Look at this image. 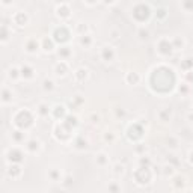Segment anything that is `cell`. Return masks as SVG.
Masks as SVG:
<instances>
[{
  "label": "cell",
  "mask_w": 193,
  "mask_h": 193,
  "mask_svg": "<svg viewBox=\"0 0 193 193\" xmlns=\"http://www.w3.org/2000/svg\"><path fill=\"white\" fill-rule=\"evenodd\" d=\"M113 50L112 47H109V45H106V47H103V59L106 60V62H110V60L113 59Z\"/></svg>",
  "instance_id": "cell-1"
},
{
  "label": "cell",
  "mask_w": 193,
  "mask_h": 193,
  "mask_svg": "<svg viewBox=\"0 0 193 193\" xmlns=\"http://www.w3.org/2000/svg\"><path fill=\"white\" fill-rule=\"evenodd\" d=\"M20 74H21V77H24V79H32L33 77V68H30L29 65H24L20 69Z\"/></svg>",
  "instance_id": "cell-2"
},
{
  "label": "cell",
  "mask_w": 193,
  "mask_h": 193,
  "mask_svg": "<svg viewBox=\"0 0 193 193\" xmlns=\"http://www.w3.org/2000/svg\"><path fill=\"white\" fill-rule=\"evenodd\" d=\"M17 15L20 17V20H18V18H14V21L17 23L18 26H26V23H27V15H26L24 12H18Z\"/></svg>",
  "instance_id": "cell-3"
},
{
  "label": "cell",
  "mask_w": 193,
  "mask_h": 193,
  "mask_svg": "<svg viewBox=\"0 0 193 193\" xmlns=\"http://www.w3.org/2000/svg\"><path fill=\"white\" fill-rule=\"evenodd\" d=\"M26 50H27L29 53H35V51L38 50V42H36V39H30V41L26 44Z\"/></svg>",
  "instance_id": "cell-4"
},
{
  "label": "cell",
  "mask_w": 193,
  "mask_h": 193,
  "mask_svg": "<svg viewBox=\"0 0 193 193\" xmlns=\"http://www.w3.org/2000/svg\"><path fill=\"white\" fill-rule=\"evenodd\" d=\"M42 88H44V91H53L55 89V82L50 80V79H45L42 83Z\"/></svg>",
  "instance_id": "cell-5"
},
{
  "label": "cell",
  "mask_w": 193,
  "mask_h": 193,
  "mask_svg": "<svg viewBox=\"0 0 193 193\" xmlns=\"http://www.w3.org/2000/svg\"><path fill=\"white\" fill-rule=\"evenodd\" d=\"M183 9L186 12H193V0H183Z\"/></svg>",
  "instance_id": "cell-6"
},
{
  "label": "cell",
  "mask_w": 193,
  "mask_h": 193,
  "mask_svg": "<svg viewBox=\"0 0 193 193\" xmlns=\"http://www.w3.org/2000/svg\"><path fill=\"white\" fill-rule=\"evenodd\" d=\"M65 64L64 62H59L55 68V71H56V75H65Z\"/></svg>",
  "instance_id": "cell-7"
},
{
  "label": "cell",
  "mask_w": 193,
  "mask_h": 193,
  "mask_svg": "<svg viewBox=\"0 0 193 193\" xmlns=\"http://www.w3.org/2000/svg\"><path fill=\"white\" fill-rule=\"evenodd\" d=\"M38 113H39V115H42V116H45V115H48V107H47V104L41 103V104H39V107H38Z\"/></svg>",
  "instance_id": "cell-8"
},
{
  "label": "cell",
  "mask_w": 193,
  "mask_h": 193,
  "mask_svg": "<svg viewBox=\"0 0 193 193\" xmlns=\"http://www.w3.org/2000/svg\"><path fill=\"white\" fill-rule=\"evenodd\" d=\"M91 35H82V39H80V44L82 45H86V47H88V45L91 44Z\"/></svg>",
  "instance_id": "cell-9"
},
{
  "label": "cell",
  "mask_w": 193,
  "mask_h": 193,
  "mask_svg": "<svg viewBox=\"0 0 193 193\" xmlns=\"http://www.w3.org/2000/svg\"><path fill=\"white\" fill-rule=\"evenodd\" d=\"M18 73H20V69H17V68H11V69H9V77H11V79H15V77L21 75V74H18Z\"/></svg>",
  "instance_id": "cell-10"
},
{
  "label": "cell",
  "mask_w": 193,
  "mask_h": 193,
  "mask_svg": "<svg viewBox=\"0 0 193 193\" xmlns=\"http://www.w3.org/2000/svg\"><path fill=\"white\" fill-rule=\"evenodd\" d=\"M139 35H140V39H146V38H148V30H145L143 32V29H140V32H139Z\"/></svg>",
  "instance_id": "cell-11"
},
{
  "label": "cell",
  "mask_w": 193,
  "mask_h": 193,
  "mask_svg": "<svg viewBox=\"0 0 193 193\" xmlns=\"http://www.w3.org/2000/svg\"><path fill=\"white\" fill-rule=\"evenodd\" d=\"M60 55H64V56H66V55H69V50H68V47H62L59 50V56Z\"/></svg>",
  "instance_id": "cell-12"
},
{
  "label": "cell",
  "mask_w": 193,
  "mask_h": 193,
  "mask_svg": "<svg viewBox=\"0 0 193 193\" xmlns=\"http://www.w3.org/2000/svg\"><path fill=\"white\" fill-rule=\"evenodd\" d=\"M157 12H158L157 15H158V17H160V18H165V17H166V14H165L166 11H165V9H158Z\"/></svg>",
  "instance_id": "cell-13"
},
{
  "label": "cell",
  "mask_w": 193,
  "mask_h": 193,
  "mask_svg": "<svg viewBox=\"0 0 193 193\" xmlns=\"http://www.w3.org/2000/svg\"><path fill=\"white\" fill-rule=\"evenodd\" d=\"M122 171H124V166H119V165H116V166H115V172H121L122 174Z\"/></svg>",
  "instance_id": "cell-14"
},
{
  "label": "cell",
  "mask_w": 193,
  "mask_h": 193,
  "mask_svg": "<svg viewBox=\"0 0 193 193\" xmlns=\"http://www.w3.org/2000/svg\"><path fill=\"white\" fill-rule=\"evenodd\" d=\"M106 140H113V134H112V133L106 134Z\"/></svg>",
  "instance_id": "cell-15"
},
{
  "label": "cell",
  "mask_w": 193,
  "mask_h": 193,
  "mask_svg": "<svg viewBox=\"0 0 193 193\" xmlns=\"http://www.w3.org/2000/svg\"><path fill=\"white\" fill-rule=\"evenodd\" d=\"M104 2H106V3H113L115 0H104Z\"/></svg>",
  "instance_id": "cell-16"
},
{
  "label": "cell",
  "mask_w": 193,
  "mask_h": 193,
  "mask_svg": "<svg viewBox=\"0 0 193 193\" xmlns=\"http://www.w3.org/2000/svg\"><path fill=\"white\" fill-rule=\"evenodd\" d=\"M56 2H60V3H64V2H65V0H56Z\"/></svg>",
  "instance_id": "cell-17"
}]
</instances>
